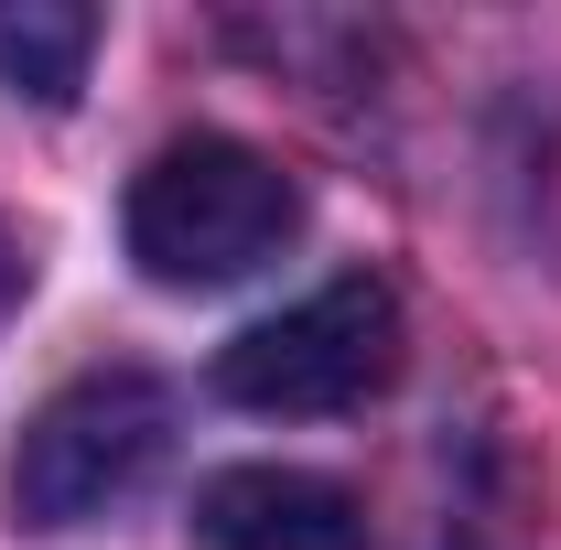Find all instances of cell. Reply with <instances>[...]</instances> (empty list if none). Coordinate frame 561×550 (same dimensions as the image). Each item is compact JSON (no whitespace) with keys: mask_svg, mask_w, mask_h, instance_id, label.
Masks as SVG:
<instances>
[{"mask_svg":"<svg viewBox=\"0 0 561 550\" xmlns=\"http://www.w3.org/2000/svg\"><path fill=\"white\" fill-rule=\"evenodd\" d=\"M119 227H130V260L162 291H227V280L271 271L280 249L302 238V184L260 140L195 130V140H162L140 162Z\"/></svg>","mask_w":561,"mask_h":550,"instance_id":"1","label":"cell"},{"mask_svg":"<svg viewBox=\"0 0 561 550\" xmlns=\"http://www.w3.org/2000/svg\"><path fill=\"white\" fill-rule=\"evenodd\" d=\"M173 465V389L151 367L66 378L11 443V518L22 529H98Z\"/></svg>","mask_w":561,"mask_h":550,"instance_id":"2","label":"cell"},{"mask_svg":"<svg viewBox=\"0 0 561 550\" xmlns=\"http://www.w3.org/2000/svg\"><path fill=\"white\" fill-rule=\"evenodd\" d=\"M98 66V11L66 0H0V87L33 98V108H66Z\"/></svg>","mask_w":561,"mask_h":550,"instance_id":"5","label":"cell"},{"mask_svg":"<svg viewBox=\"0 0 561 550\" xmlns=\"http://www.w3.org/2000/svg\"><path fill=\"white\" fill-rule=\"evenodd\" d=\"M11 302H22V249H11V227H0V324H11Z\"/></svg>","mask_w":561,"mask_h":550,"instance_id":"6","label":"cell"},{"mask_svg":"<svg viewBox=\"0 0 561 550\" xmlns=\"http://www.w3.org/2000/svg\"><path fill=\"white\" fill-rule=\"evenodd\" d=\"M400 378V291L389 280H324L302 302H280L271 324H249L238 345H216V389L238 411H271V421H324L356 411Z\"/></svg>","mask_w":561,"mask_h":550,"instance_id":"3","label":"cell"},{"mask_svg":"<svg viewBox=\"0 0 561 550\" xmlns=\"http://www.w3.org/2000/svg\"><path fill=\"white\" fill-rule=\"evenodd\" d=\"M195 550H367V518L302 465H227L195 496Z\"/></svg>","mask_w":561,"mask_h":550,"instance_id":"4","label":"cell"}]
</instances>
